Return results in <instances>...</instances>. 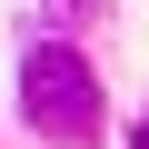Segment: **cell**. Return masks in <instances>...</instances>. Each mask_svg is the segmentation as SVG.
<instances>
[{"label":"cell","mask_w":149,"mask_h":149,"mask_svg":"<svg viewBox=\"0 0 149 149\" xmlns=\"http://www.w3.org/2000/svg\"><path fill=\"white\" fill-rule=\"evenodd\" d=\"M129 149H149V119H139V139H129Z\"/></svg>","instance_id":"obj_2"},{"label":"cell","mask_w":149,"mask_h":149,"mask_svg":"<svg viewBox=\"0 0 149 149\" xmlns=\"http://www.w3.org/2000/svg\"><path fill=\"white\" fill-rule=\"evenodd\" d=\"M20 109H30L40 139H90V129H100V80H90V60L60 50V40H40V50L20 60Z\"/></svg>","instance_id":"obj_1"}]
</instances>
